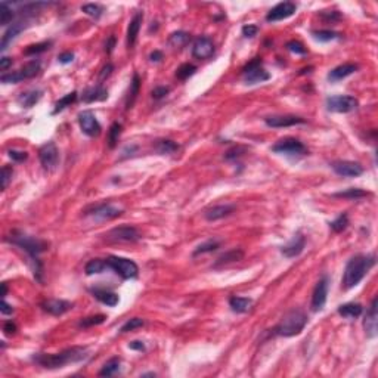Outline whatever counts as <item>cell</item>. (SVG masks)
Wrapping results in <instances>:
<instances>
[{
  "label": "cell",
  "instance_id": "obj_1",
  "mask_svg": "<svg viewBox=\"0 0 378 378\" xmlns=\"http://www.w3.org/2000/svg\"><path fill=\"white\" fill-rule=\"evenodd\" d=\"M374 264H376V255L374 254H356V255H353L347 261L344 273H343V281H341L343 290H350V288L356 287L365 278V275L374 267Z\"/></svg>",
  "mask_w": 378,
  "mask_h": 378
},
{
  "label": "cell",
  "instance_id": "obj_2",
  "mask_svg": "<svg viewBox=\"0 0 378 378\" xmlns=\"http://www.w3.org/2000/svg\"><path fill=\"white\" fill-rule=\"evenodd\" d=\"M6 241H9L10 244L19 247L21 250L27 252L31 260L36 263V267H34V276L42 281V263L39 260V255L43 252L48 250L49 244L43 240H39V238H34V237H30L24 232H19V231H13L9 237H6Z\"/></svg>",
  "mask_w": 378,
  "mask_h": 378
},
{
  "label": "cell",
  "instance_id": "obj_3",
  "mask_svg": "<svg viewBox=\"0 0 378 378\" xmlns=\"http://www.w3.org/2000/svg\"><path fill=\"white\" fill-rule=\"evenodd\" d=\"M86 358H87V347L74 346V347L65 349L60 353H39L33 359L43 368L57 370V368H63L69 364L81 362Z\"/></svg>",
  "mask_w": 378,
  "mask_h": 378
},
{
  "label": "cell",
  "instance_id": "obj_4",
  "mask_svg": "<svg viewBox=\"0 0 378 378\" xmlns=\"http://www.w3.org/2000/svg\"><path fill=\"white\" fill-rule=\"evenodd\" d=\"M308 323V315L302 309H291L282 316L281 322L275 326V334L281 337L299 335Z\"/></svg>",
  "mask_w": 378,
  "mask_h": 378
},
{
  "label": "cell",
  "instance_id": "obj_5",
  "mask_svg": "<svg viewBox=\"0 0 378 378\" xmlns=\"http://www.w3.org/2000/svg\"><path fill=\"white\" fill-rule=\"evenodd\" d=\"M108 267L113 269L117 275H120L123 279H133L137 276L139 273V267L137 264L130 260V258H125V257H117V255H111L107 258Z\"/></svg>",
  "mask_w": 378,
  "mask_h": 378
},
{
  "label": "cell",
  "instance_id": "obj_6",
  "mask_svg": "<svg viewBox=\"0 0 378 378\" xmlns=\"http://www.w3.org/2000/svg\"><path fill=\"white\" fill-rule=\"evenodd\" d=\"M359 107V102L355 96H349V95H335V96H329L326 99V108L328 111L332 113H340V114H346V113H352Z\"/></svg>",
  "mask_w": 378,
  "mask_h": 378
},
{
  "label": "cell",
  "instance_id": "obj_7",
  "mask_svg": "<svg viewBox=\"0 0 378 378\" xmlns=\"http://www.w3.org/2000/svg\"><path fill=\"white\" fill-rule=\"evenodd\" d=\"M272 151L278 154H284V155H291V157H300L308 154V148L305 146V143L294 137H285L278 140L272 146Z\"/></svg>",
  "mask_w": 378,
  "mask_h": 378
},
{
  "label": "cell",
  "instance_id": "obj_8",
  "mask_svg": "<svg viewBox=\"0 0 378 378\" xmlns=\"http://www.w3.org/2000/svg\"><path fill=\"white\" fill-rule=\"evenodd\" d=\"M123 214V210L113 204H98L84 210V216H90L96 220H113Z\"/></svg>",
  "mask_w": 378,
  "mask_h": 378
},
{
  "label": "cell",
  "instance_id": "obj_9",
  "mask_svg": "<svg viewBox=\"0 0 378 378\" xmlns=\"http://www.w3.org/2000/svg\"><path fill=\"white\" fill-rule=\"evenodd\" d=\"M243 72H244V81L247 84L261 83L270 78L269 72L261 68V58H254L252 63L244 66Z\"/></svg>",
  "mask_w": 378,
  "mask_h": 378
},
{
  "label": "cell",
  "instance_id": "obj_10",
  "mask_svg": "<svg viewBox=\"0 0 378 378\" xmlns=\"http://www.w3.org/2000/svg\"><path fill=\"white\" fill-rule=\"evenodd\" d=\"M39 158H40V163L45 170H48V172L55 170L60 163V151H58L57 145L54 142L45 143L39 149Z\"/></svg>",
  "mask_w": 378,
  "mask_h": 378
},
{
  "label": "cell",
  "instance_id": "obj_11",
  "mask_svg": "<svg viewBox=\"0 0 378 378\" xmlns=\"http://www.w3.org/2000/svg\"><path fill=\"white\" fill-rule=\"evenodd\" d=\"M107 241L111 243H136L140 238V234L133 226H119L111 229L105 235Z\"/></svg>",
  "mask_w": 378,
  "mask_h": 378
},
{
  "label": "cell",
  "instance_id": "obj_12",
  "mask_svg": "<svg viewBox=\"0 0 378 378\" xmlns=\"http://www.w3.org/2000/svg\"><path fill=\"white\" fill-rule=\"evenodd\" d=\"M78 125H80L81 131L90 137H96L101 134L102 127L99 125L96 116L93 114V111H90V110H84L78 114Z\"/></svg>",
  "mask_w": 378,
  "mask_h": 378
},
{
  "label": "cell",
  "instance_id": "obj_13",
  "mask_svg": "<svg viewBox=\"0 0 378 378\" xmlns=\"http://www.w3.org/2000/svg\"><path fill=\"white\" fill-rule=\"evenodd\" d=\"M297 10V4L293 1H281L278 3L275 7H272L269 10V13L266 15V21L267 22H276V21H282L290 18L291 15H294V12Z\"/></svg>",
  "mask_w": 378,
  "mask_h": 378
},
{
  "label": "cell",
  "instance_id": "obj_14",
  "mask_svg": "<svg viewBox=\"0 0 378 378\" xmlns=\"http://www.w3.org/2000/svg\"><path fill=\"white\" fill-rule=\"evenodd\" d=\"M331 167L338 176H343V178H358L364 173V167L359 163L347 161V160L334 161Z\"/></svg>",
  "mask_w": 378,
  "mask_h": 378
},
{
  "label": "cell",
  "instance_id": "obj_15",
  "mask_svg": "<svg viewBox=\"0 0 378 378\" xmlns=\"http://www.w3.org/2000/svg\"><path fill=\"white\" fill-rule=\"evenodd\" d=\"M192 55L196 60H208L214 55V43L210 37L201 36L192 45Z\"/></svg>",
  "mask_w": 378,
  "mask_h": 378
},
{
  "label": "cell",
  "instance_id": "obj_16",
  "mask_svg": "<svg viewBox=\"0 0 378 378\" xmlns=\"http://www.w3.org/2000/svg\"><path fill=\"white\" fill-rule=\"evenodd\" d=\"M326 296H328V276H322L317 282H316L314 294H312V311L319 312L323 309L325 303H326Z\"/></svg>",
  "mask_w": 378,
  "mask_h": 378
},
{
  "label": "cell",
  "instance_id": "obj_17",
  "mask_svg": "<svg viewBox=\"0 0 378 378\" xmlns=\"http://www.w3.org/2000/svg\"><path fill=\"white\" fill-rule=\"evenodd\" d=\"M378 299L374 297L373 299V303L367 312V316H365V320H364V328H365V332H367V337L368 338H374L377 337V322H378Z\"/></svg>",
  "mask_w": 378,
  "mask_h": 378
},
{
  "label": "cell",
  "instance_id": "obj_18",
  "mask_svg": "<svg viewBox=\"0 0 378 378\" xmlns=\"http://www.w3.org/2000/svg\"><path fill=\"white\" fill-rule=\"evenodd\" d=\"M28 25H30V21H28V19H24V21L21 19V21H18V22H13V24L4 31V34H3V37H1L0 51L4 52V51L7 49V46L16 39V36H18L21 31H24Z\"/></svg>",
  "mask_w": 378,
  "mask_h": 378
},
{
  "label": "cell",
  "instance_id": "obj_19",
  "mask_svg": "<svg viewBox=\"0 0 378 378\" xmlns=\"http://www.w3.org/2000/svg\"><path fill=\"white\" fill-rule=\"evenodd\" d=\"M266 126L275 127V128H281V127H291L297 126V125H305V119L302 117H296V116H270L264 119Z\"/></svg>",
  "mask_w": 378,
  "mask_h": 378
},
{
  "label": "cell",
  "instance_id": "obj_20",
  "mask_svg": "<svg viewBox=\"0 0 378 378\" xmlns=\"http://www.w3.org/2000/svg\"><path fill=\"white\" fill-rule=\"evenodd\" d=\"M235 211V205L234 204H219V205H213L210 208H207L204 211V217L208 222H216L220 219H225L228 216H231Z\"/></svg>",
  "mask_w": 378,
  "mask_h": 378
},
{
  "label": "cell",
  "instance_id": "obj_21",
  "mask_svg": "<svg viewBox=\"0 0 378 378\" xmlns=\"http://www.w3.org/2000/svg\"><path fill=\"white\" fill-rule=\"evenodd\" d=\"M42 308L45 312L51 314L54 316H61L66 314L68 311L72 309V303L66 302V300H58V299H51L42 303Z\"/></svg>",
  "mask_w": 378,
  "mask_h": 378
},
{
  "label": "cell",
  "instance_id": "obj_22",
  "mask_svg": "<svg viewBox=\"0 0 378 378\" xmlns=\"http://www.w3.org/2000/svg\"><path fill=\"white\" fill-rule=\"evenodd\" d=\"M305 246H306V238L302 234H297V235H294V238L287 246H284L281 249V252L285 257L293 258V257H297V255L302 254V252L305 250Z\"/></svg>",
  "mask_w": 378,
  "mask_h": 378
},
{
  "label": "cell",
  "instance_id": "obj_23",
  "mask_svg": "<svg viewBox=\"0 0 378 378\" xmlns=\"http://www.w3.org/2000/svg\"><path fill=\"white\" fill-rule=\"evenodd\" d=\"M108 98V90L102 86V84H96L92 87H87L83 95H81V101L86 104H92V102H98V101H105Z\"/></svg>",
  "mask_w": 378,
  "mask_h": 378
},
{
  "label": "cell",
  "instance_id": "obj_24",
  "mask_svg": "<svg viewBox=\"0 0 378 378\" xmlns=\"http://www.w3.org/2000/svg\"><path fill=\"white\" fill-rule=\"evenodd\" d=\"M358 68H359V66H358L356 63H343V65H338V66H335L334 69H331V71L328 72V80H329L331 83L340 81V80H343V78L352 75L353 72H356Z\"/></svg>",
  "mask_w": 378,
  "mask_h": 378
},
{
  "label": "cell",
  "instance_id": "obj_25",
  "mask_svg": "<svg viewBox=\"0 0 378 378\" xmlns=\"http://www.w3.org/2000/svg\"><path fill=\"white\" fill-rule=\"evenodd\" d=\"M90 293L93 294V297L96 300H99L102 305H107L110 308H114L119 305L120 299L116 293L110 291V290H105V288H90Z\"/></svg>",
  "mask_w": 378,
  "mask_h": 378
},
{
  "label": "cell",
  "instance_id": "obj_26",
  "mask_svg": "<svg viewBox=\"0 0 378 378\" xmlns=\"http://www.w3.org/2000/svg\"><path fill=\"white\" fill-rule=\"evenodd\" d=\"M142 19H143V13H142V12H137V13L133 16V19L130 21V24H128V28H127V45H128V48H133L134 43H136V40H137Z\"/></svg>",
  "mask_w": 378,
  "mask_h": 378
},
{
  "label": "cell",
  "instance_id": "obj_27",
  "mask_svg": "<svg viewBox=\"0 0 378 378\" xmlns=\"http://www.w3.org/2000/svg\"><path fill=\"white\" fill-rule=\"evenodd\" d=\"M42 95H43V92L40 89H31V90L22 92L18 98V104L22 108H31L40 101Z\"/></svg>",
  "mask_w": 378,
  "mask_h": 378
},
{
  "label": "cell",
  "instance_id": "obj_28",
  "mask_svg": "<svg viewBox=\"0 0 378 378\" xmlns=\"http://www.w3.org/2000/svg\"><path fill=\"white\" fill-rule=\"evenodd\" d=\"M252 299H247V297H238V296H234L229 299V306L234 312L237 314H247L250 309H252Z\"/></svg>",
  "mask_w": 378,
  "mask_h": 378
},
{
  "label": "cell",
  "instance_id": "obj_29",
  "mask_svg": "<svg viewBox=\"0 0 378 378\" xmlns=\"http://www.w3.org/2000/svg\"><path fill=\"white\" fill-rule=\"evenodd\" d=\"M154 149L161 155H170V154H175L176 151H179V145L170 139H160V140H155Z\"/></svg>",
  "mask_w": 378,
  "mask_h": 378
},
{
  "label": "cell",
  "instance_id": "obj_30",
  "mask_svg": "<svg viewBox=\"0 0 378 378\" xmlns=\"http://www.w3.org/2000/svg\"><path fill=\"white\" fill-rule=\"evenodd\" d=\"M362 312H364V309L359 303H346V305H341L338 308V314L343 317H347V319L359 317L362 315Z\"/></svg>",
  "mask_w": 378,
  "mask_h": 378
},
{
  "label": "cell",
  "instance_id": "obj_31",
  "mask_svg": "<svg viewBox=\"0 0 378 378\" xmlns=\"http://www.w3.org/2000/svg\"><path fill=\"white\" fill-rule=\"evenodd\" d=\"M243 257H244V252H241V250H231V252L222 254V255L216 260L214 267H219V266H223V264H231V263L240 261V260H243Z\"/></svg>",
  "mask_w": 378,
  "mask_h": 378
},
{
  "label": "cell",
  "instance_id": "obj_32",
  "mask_svg": "<svg viewBox=\"0 0 378 378\" xmlns=\"http://www.w3.org/2000/svg\"><path fill=\"white\" fill-rule=\"evenodd\" d=\"M40 66H42V63H40L39 60H33V61H30L28 63H25L18 72H19L22 80H28V78H33V77H36L39 74Z\"/></svg>",
  "mask_w": 378,
  "mask_h": 378
},
{
  "label": "cell",
  "instance_id": "obj_33",
  "mask_svg": "<svg viewBox=\"0 0 378 378\" xmlns=\"http://www.w3.org/2000/svg\"><path fill=\"white\" fill-rule=\"evenodd\" d=\"M139 87H140V78L137 74L133 75V80L130 83V90L127 93L126 98V110H131L134 102H136V98H137V93H139Z\"/></svg>",
  "mask_w": 378,
  "mask_h": 378
},
{
  "label": "cell",
  "instance_id": "obj_34",
  "mask_svg": "<svg viewBox=\"0 0 378 378\" xmlns=\"http://www.w3.org/2000/svg\"><path fill=\"white\" fill-rule=\"evenodd\" d=\"M105 269H110L107 260H102V258H92L90 261H87V264H86V267H84V272H86V275L90 276V275L102 273Z\"/></svg>",
  "mask_w": 378,
  "mask_h": 378
},
{
  "label": "cell",
  "instance_id": "obj_35",
  "mask_svg": "<svg viewBox=\"0 0 378 378\" xmlns=\"http://www.w3.org/2000/svg\"><path fill=\"white\" fill-rule=\"evenodd\" d=\"M190 40V36H189L187 31H176L170 36L169 39V43L170 46H173L175 49H182L184 46H187Z\"/></svg>",
  "mask_w": 378,
  "mask_h": 378
},
{
  "label": "cell",
  "instance_id": "obj_36",
  "mask_svg": "<svg viewBox=\"0 0 378 378\" xmlns=\"http://www.w3.org/2000/svg\"><path fill=\"white\" fill-rule=\"evenodd\" d=\"M120 364H122L120 358H113V359H110V361L104 365V368L99 371V376H101V377H111V376L117 374V373L120 371Z\"/></svg>",
  "mask_w": 378,
  "mask_h": 378
},
{
  "label": "cell",
  "instance_id": "obj_37",
  "mask_svg": "<svg viewBox=\"0 0 378 378\" xmlns=\"http://www.w3.org/2000/svg\"><path fill=\"white\" fill-rule=\"evenodd\" d=\"M15 18V12L12 9V6L6 1L0 3V22L1 25H7L9 22H12Z\"/></svg>",
  "mask_w": 378,
  "mask_h": 378
},
{
  "label": "cell",
  "instance_id": "obj_38",
  "mask_svg": "<svg viewBox=\"0 0 378 378\" xmlns=\"http://www.w3.org/2000/svg\"><path fill=\"white\" fill-rule=\"evenodd\" d=\"M367 195H370V192L359 188H349L347 190L334 193V196H337V198H347V199H358V198H364Z\"/></svg>",
  "mask_w": 378,
  "mask_h": 378
},
{
  "label": "cell",
  "instance_id": "obj_39",
  "mask_svg": "<svg viewBox=\"0 0 378 378\" xmlns=\"http://www.w3.org/2000/svg\"><path fill=\"white\" fill-rule=\"evenodd\" d=\"M77 99V92H71L68 95H65L63 98H61L57 104H55V110H54V114H58L61 113L63 110H65L66 107H69L71 104H74Z\"/></svg>",
  "mask_w": 378,
  "mask_h": 378
},
{
  "label": "cell",
  "instance_id": "obj_40",
  "mask_svg": "<svg viewBox=\"0 0 378 378\" xmlns=\"http://www.w3.org/2000/svg\"><path fill=\"white\" fill-rule=\"evenodd\" d=\"M81 10H83L86 15H89V16L98 19V18H101V15H102L104 7H102L101 4H98V3H87V4H83V6H81Z\"/></svg>",
  "mask_w": 378,
  "mask_h": 378
},
{
  "label": "cell",
  "instance_id": "obj_41",
  "mask_svg": "<svg viewBox=\"0 0 378 378\" xmlns=\"http://www.w3.org/2000/svg\"><path fill=\"white\" fill-rule=\"evenodd\" d=\"M219 246H220V244H219L217 241H214V240L205 241V243L199 244V246L195 249V252H193V255H199V254H205V252H216V250L219 249Z\"/></svg>",
  "mask_w": 378,
  "mask_h": 378
},
{
  "label": "cell",
  "instance_id": "obj_42",
  "mask_svg": "<svg viewBox=\"0 0 378 378\" xmlns=\"http://www.w3.org/2000/svg\"><path fill=\"white\" fill-rule=\"evenodd\" d=\"M347 225H349V217H347L346 213H341L334 222L329 223V228H331L334 232H343V231L347 228Z\"/></svg>",
  "mask_w": 378,
  "mask_h": 378
},
{
  "label": "cell",
  "instance_id": "obj_43",
  "mask_svg": "<svg viewBox=\"0 0 378 378\" xmlns=\"http://www.w3.org/2000/svg\"><path fill=\"white\" fill-rule=\"evenodd\" d=\"M122 134V125L120 123H113L108 131V145L110 148H114L119 142V137Z\"/></svg>",
  "mask_w": 378,
  "mask_h": 378
},
{
  "label": "cell",
  "instance_id": "obj_44",
  "mask_svg": "<svg viewBox=\"0 0 378 378\" xmlns=\"http://www.w3.org/2000/svg\"><path fill=\"white\" fill-rule=\"evenodd\" d=\"M105 319H107V316L105 315L87 316V317H84V319H81V320L78 322V326H81V328H89V326L101 325V323L105 322Z\"/></svg>",
  "mask_w": 378,
  "mask_h": 378
},
{
  "label": "cell",
  "instance_id": "obj_45",
  "mask_svg": "<svg viewBox=\"0 0 378 378\" xmlns=\"http://www.w3.org/2000/svg\"><path fill=\"white\" fill-rule=\"evenodd\" d=\"M195 71H196V66H195V65H192V63H184V65H181V66L176 69V77H178L179 80H187L190 75L195 74Z\"/></svg>",
  "mask_w": 378,
  "mask_h": 378
},
{
  "label": "cell",
  "instance_id": "obj_46",
  "mask_svg": "<svg viewBox=\"0 0 378 378\" xmlns=\"http://www.w3.org/2000/svg\"><path fill=\"white\" fill-rule=\"evenodd\" d=\"M312 34H314V37H315L316 40H319V42H331V40H335V39L340 37L338 33L331 31V30H319V31H314Z\"/></svg>",
  "mask_w": 378,
  "mask_h": 378
},
{
  "label": "cell",
  "instance_id": "obj_47",
  "mask_svg": "<svg viewBox=\"0 0 378 378\" xmlns=\"http://www.w3.org/2000/svg\"><path fill=\"white\" fill-rule=\"evenodd\" d=\"M52 46V42H43V43H37V45H31L25 49V55H37L42 52L49 51Z\"/></svg>",
  "mask_w": 378,
  "mask_h": 378
},
{
  "label": "cell",
  "instance_id": "obj_48",
  "mask_svg": "<svg viewBox=\"0 0 378 378\" xmlns=\"http://www.w3.org/2000/svg\"><path fill=\"white\" fill-rule=\"evenodd\" d=\"M145 325V320L140 319V317H131L130 320H127L126 323L122 326V332H130V331H134L137 328H142Z\"/></svg>",
  "mask_w": 378,
  "mask_h": 378
},
{
  "label": "cell",
  "instance_id": "obj_49",
  "mask_svg": "<svg viewBox=\"0 0 378 378\" xmlns=\"http://www.w3.org/2000/svg\"><path fill=\"white\" fill-rule=\"evenodd\" d=\"M12 175H13V169L10 166H3V169H1V190L7 188V185L12 179Z\"/></svg>",
  "mask_w": 378,
  "mask_h": 378
},
{
  "label": "cell",
  "instance_id": "obj_50",
  "mask_svg": "<svg viewBox=\"0 0 378 378\" xmlns=\"http://www.w3.org/2000/svg\"><path fill=\"white\" fill-rule=\"evenodd\" d=\"M246 152H247V148H244V146H235V148L229 149V151L225 154V158H226V160H237V158L243 157Z\"/></svg>",
  "mask_w": 378,
  "mask_h": 378
},
{
  "label": "cell",
  "instance_id": "obj_51",
  "mask_svg": "<svg viewBox=\"0 0 378 378\" xmlns=\"http://www.w3.org/2000/svg\"><path fill=\"white\" fill-rule=\"evenodd\" d=\"M287 49H288L290 52H293V54H297V55H305V54H306V48H305L300 42H297V40L288 42V43H287Z\"/></svg>",
  "mask_w": 378,
  "mask_h": 378
},
{
  "label": "cell",
  "instance_id": "obj_52",
  "mask_svg": "<svg viewBox=\"0 0 378 378\" xmlns=\"http://www.w3.org/2000/svg\"><path fill=\"white\" fill-rule=\"evenodd\" d=\"M9 157H10L13 161L21 163V161H25V160H27L28 154H27L25 151H15V149H12V151H9Z\"/></svg>",
  "mask_w": 378,
  "mask_h": 378
},
{
  "label": "cell",
  "instance_id": "obj_53",
  "mask_svg": "<svg viewBox=\"0 0 378 378\" xmlns=\"http://www.w3.org/2000/svg\"><path fill=\"white\" fill-rule=\"evenodd\" d=\"M169 92H170L169 87H164V86L155 87V89L152 90V98H154V99H161V98H164Z\"/></svg>",
  "mask_w": 378,
  "mask_h": 378
},
{
  "label": "cell",
  "instance_id": "obj_54",
  "mask_svg": "<svg viewBox=\"0 0 378 378\" xmlns=\"http://www.w3.org/2000/svg\"><path fill=\"white\" fill-rule=\"evenodd\" d=\"M258 33V27L257 25H244L243 27V34L246 36V37H254L255 34Z\"/></svg>",
  "mask_w": 378,
  "mask_h": 378
},
{
  "label": "cell",
  "instance_id": "obj_55",
  "mask_svg": "<svg viewBox=\"0 0 378 378\" xmlns=\"http://www.w3.org/2000/svg\"><path fill=\"white\" fill-rule=\"evenodd\" d=\"M3 331H4L6 335H13V334L16 332V325H15L12 320H7V322H4V325H3Z\"/></svg>",
  "mask_w": 378,
  "mask_h": 378
},
{
  "label": "cell",
  "instance_id": "obj_56",
  "mask_svg": "<svg viewBox=\"0 0 378 378\" xmlns=\"http://www.w3.org/2000/svg\"><path fill=\"white\" fill-rule=\"evenodd\" d=\"M72 60H74V54H72V52H63V54H61V55L58 57V61L61 63H72Z\"/></svg>",
  "mask_w": 378,
  "mask_h": 378
},
{
  "label": "cell",
  "instance_id": "obj_57",
  "mask_svg": "<svg viewBox=\"0 0 378 378\" xmlns=\"http://www.w3.org/2000/svg\"><path fill=\"white\" fill-rule=\"evenodd\" d=\"M113 69H114V66H113L111 63H107V65H105V66L102 68V71H101V75H99V78H101V80H105L107 77H110V75H111Z\"/></svg>",
  "mask_w": 378,
  "mask_h": 378
},
{
  "label": "cell",
  "instance_id": "obj_58",
  "mask_svg": "<svg viewBox=\"0 0 378 378\" xmlns=\"http://www.w3.org/2000/svg\"><path fill=\"white\" fill-rule=\"evenodd\" d=\"M128 347H130L131 350H139V352H143V350H145V344H143L142 341H137V340L131 341V343L128 344Z\"/></svg>",
  "mask_w": 378,
  "mask_h": 378
},
{
  "label": "cell",
  "instance_id": "obj_59",
  "mask_svg": "<svg viewBox=\"0 0 378 378\" xmlns=\"http://www.w3.org/2000/svg\"><path fill=\"white\" fill-rule=\"evenodd\" d=\"M114 46H116V37H114V36H111V37L107 40V45H105V52H107V54H111V52H113V49H114Z\"/></svg>",
  "mask_w": 378,
  "mask_h": 378
},
{
  "label": "cell",
  "instance_id": "obj_60",
  "mask_svg": "<svg viewBox=\"0 0 378 378\" xmlns=\"http://www.w3.org/2000/svg\"><path fill=\"white\" fill-rule=\"evenodd\" d=\"M10 65H12V60H10V58L3 57V58L0 60V69H1V71H6Z\"/></svg>",
  "mask_w": 378,
  "mask_h": 378
},
{
  "label": "cell",
  "instance_id": "obj_61",
  "mask_svg": "<svg viewBox=\"0 0 378 378\" xmlns=\"http://www.w3.org/2000/svg\"><path fill=\"white\" fill-rule=\"evenodd\" d=\"M0 311H1V314H3V315H10V314H13V308H12V306H9L4 300L1 302V308H0Z\"/></svg>",
  "mask_w": 378,
  "mask_h": 378
},
{
  "label": "cell",
  "instance_id": "obj_62",
  "mask_svg": "<svg viewBox=\"0 0 378 378\" xmlns=\"http://www.w3.org/2000/svg\"><path fill=\"white\" fill-rule=\"evenodd\" d=\"M149 60H151L152 63H160V61L163 60V54H161L160 51H154V52L149 55Z\"/></svg>",
  "mask_w": 378,
  "mask_h": 378
},
{
  "label": "cell",
  "instance_id": "obj_63",
  "mask_svg": "<svg viewBox=\"0 0 378 378\" xmlns=\"http://www.w3.org/2000/svg\"><path fill=\"white\" fill-rule=\"evenodd\" d=\"M6 293H7V287H6V284H1V297H4Z\"/></svg>",
  "mask_w": 378,
  "mask_h": 378
},
{
  "label": "cell",
  "instance_id": "obj_64",
  "mask_svg": "<svg viewBox=\"0 0 378 378\" xmlns=\"http://www.w3.org/2000/svg\"><path fill=\"white\" fill-rule=\"evenodd\" d=\"M155 374L154 373H149V374H142V377H154Z\"/></svg>",
  "mask_w": 378,
  "mask_h": 378
}]
</instances>
